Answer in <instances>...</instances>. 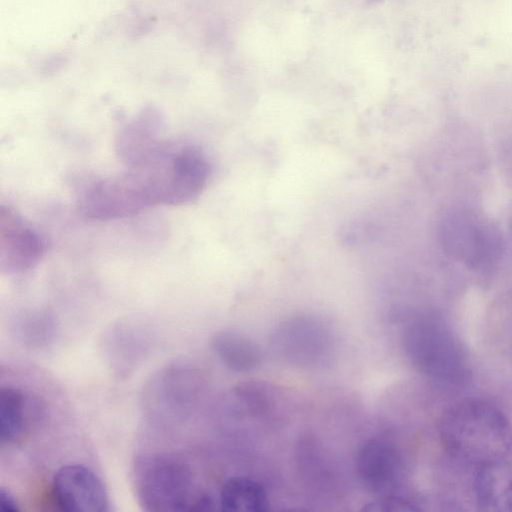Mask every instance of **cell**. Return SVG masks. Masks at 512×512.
<instances>
[{
  "label": "cell",
  "mask_w": 512,
  "mask_h": 512,
  "mask_svg": "<svg viewBox=\"0 0 512 512\" xmlns=\"http://www.w3.org/2000/svg\"><path fill=\"white\" fill-rule=\"evenodd\" d=\"M117 175L89 177L77 191L79 211L89 219L129 217L149 208L193 202L210 177V164L197 146L165 139Z\"/></svg>",
  "instance_id": "1"
},
{
  "label": "cell",
  "mask_w": 512,
  "mask_h": 512,
  "mask_svg": "<svg viewBox=\"0 0 512 512\" xmlns=\"http://www.w3.org/2000/svg\"><path fill=\"white\" fill-rule=\"evenodd\" d=\"M445 450L476 468L503 462L512 449V426L493 403L463 399L444 411L438 427Z\"/></svg>",
  "instance_id": "2"
},
{
  "label": "cell",
  "mask_w": 512,
  "mask_h": 512,
  "mask_svg": "<svg viewBox=\"0 0 512 512\" xmlns=\"http://www.w3.org/2000/svg\"><path fill=\"white\" fill-rule=\"evenodd\" d=\"M132 483L139 505L148 512H183L211 509L212 500L195 487L189 464L176 454L137 455Z\"/></svg>",
  "instance_id": "3"
},
{
  "label": "cell",
  "mask_w": 512,
  "mask_h": 512,
  "mask_svg": "<svg viewBox=\"0 0 512 512\" xmlns=\"http://www.w3.org/2000/svg\"><path fill=\"white\" fill-rule=\"evenodd\" d=\"M403 347L412 365L434 381L455 385L468 374V358L461 342L436 317L413 319L403 332Z\"/></svg>",
  "instance_id": "4"
},
{
  "label": "cell",
  "mask_w": 512,
  "mask_h": 512,
  "mask_svg": "<svg viewBox=\"0 0 512 512\" xmlns=\"http://www.w3.org/2000/svg\"><path fill=\"white\" fill-rule=\"evenodd\" d=\"M440 230L446 250L470 268L488 269L501 256L502 240L499 232L471 211L456 209L448 212Z\"/></svg>",
  "instance_id": "5"
},
{
  "label": "cell",
  "mask_w": 512,
  "mask_h": 512,
  "mask_svg": "<svg viewBox=\"0 0 512 512\" xmlns=\"http://www.w3.org/2000/svg\"><path fill=\"white\" fill-rule=\"evenodd\" d=\"M202 377L187 364H174L159 370L147 383L143 404L155 419L177 421L188 416L202 389Z\"/></svg>",
  "instance_id": "6"
},
{
  "label": "cell",
  "mask_w": 512,
  "mask_h": 512,
  "mask_svg": "<svg viewBox=\"0 0 512 512\" xmlns=\"http://www.w3.org/2000/svg\"><path fill=\"white\" fill-rule=\"evenodd\" d=\"M273 346L291 363L312 367L328 358L332 339L327 327L319 320L297 317L277 328L273 336Z\"/></svg>",
  "instance_id": "7"
},
{
  "label": "cell",
  "mask_w": 512,
  "mask_h": 512,
  "mask_svg": "<svg viewBox=\"0 0 512 512\" xmlns=\"http://www.w3.org/2000/svg\"><path fill=\"white\" fill-rule=\"evenodd\" d=\"M45 244L39 233L12 207L0 208V271L22 274L38 264Z\"/></svg>",
  "instance_id": "8"
},
{
  "label": "cell",
  "mask_w": 512,
  "mask_h": 512,
  "mask_svg": "<svg viewBox=\"0 0 512 512\" xmlns=\"http://www.w3.org/2000/svg\"><path fill=\"white\" fill-rule=\"evenodd\" d=\"M356 469L363 484L374 493H400L404 479V458L399 446L384 436L367 440L359 449Z\"/></svg>",
  "instance_id": "9"
},
{
  "label": "cell",
  "mask_w": 512,
  "mask_h": 512,
  "mask_svg": "<svg viewBox=\"0 0 512 512\" xmlns=\"http://www.w3.org/2000/svg\"><path fill=\"white\" fill-rule=\"evenodd\" d=\"M52 491L59 508L68 512H106L110 502L101 479L83 465H65L57 470Z\"/></svg>",
  "instance_id": "10"
},
{
  "label": "cell",
  "mask_w": 512,
  "mask_h": 512,
  "mask_svg": "<svg viewBox=\"0 0 512 512\" xmlns=\"http://www.w3.org/2000/svg\"><path fill=\"white\" fill-rule=\"evenodd\" d=\"M42 416L37 399L14 387H3L0 393L1 442L15 444L21 441Z\"/></svg>",
  "instance_id": "11"
},
{
  "label": "cell",
  "mask_w": 512,
  "mask_h": 512,
  "mask_svg": "<svg viewBox=\"0 0 512 512\" xmlns=\"http://www.w3.org/2000/svg\"><path fill=\"white\" fill-rule=\"evenodd\" d=\"M476 503L483 511H512V472L501 463L476 468Z\"/></svg>",
  "instance_id": "12"
},
{
  "label": "cell",
  "mask_w": 512,
  "mask_h": 512,
  "mask_svg": "<svg viewBox=\"0 0 512 512\" xmlns=\"http://www.w3.org/2000/svg\"><path fill=\"white\" fill-rule=\"evenodd\" d=\"M211 346L222 363L234 371H250L261 360L259 347L248 337L233 331L215 333Z\"/></svg>",
  "instance_id": "13"
},
{
  "label": "cell",
  "mask_w": 512,
  "mask_h": 512,
  "mask_svg": "<svg viewBox=\"0 0 512 512\" xmlns=\"http://www.w3.org/2000/svg\"><path fill=\"white\" fill-rule=\"evenodd\" d=\"M219 503L222 510L233 512H264L269 507L264 487L244 476L230 478L224 483Z\"/></svg>",
  "instance_id": "14"
},
{
  "label": "cell",
  "mask_w": 512,
  "mask_h": 512,
  "mask_svg": "<svg viewBox=\"0 0 512 512\" xmlns=\"http://www.w3.org/2000/svg\"><path fill=\"white\" fill-rule=\"evenodd\" d=\"M420 500L404 492L385 495L370 503H367L363 510L373 512L387 511H419L422 510Z\"/></svg>",
  "instance_id": "15"
},
{
  "label": "cell",
  "mask_w": 512,
  "mask_h": 512,
  "mask_svg": "<svg viewBox=\"0 0 512 512\" xmlns=\"http://www.w3.org/2000/svg\"><path fill=\"white\" fill-rule=\"evenodd\" d=\"M0 505L1 509L5 512H18L20 511L19 504L15 497L6 489H0Z\"/></svg>",
  "instance_id": "16"
}]
</instances>
